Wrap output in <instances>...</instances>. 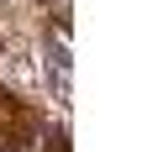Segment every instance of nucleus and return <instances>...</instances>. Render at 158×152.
<instances>
[{"label": "nucleus", "instance_id": "f257e3e1", "mask_svg": "<svg viewBox=\"0 0 158 152\" xmlns=\"http://www.w3.org/2000/svg\"><path fill=\"white\" fill-rule=\"evenodd\" d=\"M0 152H16V147H0Z\"/></svg>", "mask_w": 158, "mask_h": 152}]
</instances>
